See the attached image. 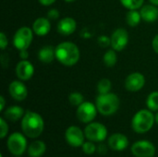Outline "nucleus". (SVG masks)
Listing matches in <instances>:
<instances>
[{"label": "nucleus", "instance_id": "1", "mask_svg": "<svg viewBox=\"0 0 158 157\" xmlns=\"http://www.w3.org/2000/svg\"><path fill=\"white\" fill-rule=\"evenodd\" d=\"M44 129V122L43 118L35 112L27 111L21 120V130L28 138L39 137Z\"/></svg>", "mask_w": 158, "mask_h": 157}, {"label": "nucleus", "instance_id": "2", "mask_svg": "<svg viewBox=\"0 0 158 157\" xmlns=\"http://www.w3.org/2000/svg\"><path fill=\"white\" fill-rule=\"evenodd\" d=\"M56 58L64 66L71 67L80 59V50L71 42H63L56 47Z\"/></svg>", "mask_w": 158, "mask_h": 157}, {"label": "nucleus", "instance_id": "3", "mask_svg": "<svg viewBox=\"0 0 158 157\" xmlns=\"http://www.w3.org/2000/svg\"><path fill=\"white\" fill-rule=\"evenodd\" d=\"M156 121V118L151 110L142 109L138 111L131 120V128L132 130L139 133H146L148 132L154 126Z\"/></svg>", "mask_w": 158, "mask_h": 157}, {"label": "nucleus", "instance_id": "4", "mask_svg": "<svg viewBox=\"0 0 158 157\" xmlns=\"http://www.w3.org/2000/svg\"><path fill=\"white\" fill-rule=\"evenodd\" d=\"M95 105L101 115L111 116L118 111L119 107V99L117 94L112 93L99 94L96 97Z\"/></svg>", "mask_w": 158, "mask_h": 157}, {"label": "nucleus", "instance_id": "5", "mask_svg": "<svg viewBox=\"0 0 158 157\" xmlns=\"http://www.w3.org/2000/svg\"><path fill=\"white\" fill-rule=\"evenodd\" d=\"M85 138L94 143H102L107 137V129L99 122H91L84 129Z\"/></svg>", "mask_w": 158, "mask_h": 157}, {"label": "nucleus", "instance_id": "6", "mask_svg": "<svg viewBox=\"0 0 158 157\" xmlns=\"http://www.w3.org/2000/svg\"><path fill=\"white\" fill-rule=\"evenodd\" d=\"M6 147L13 155L20 156L27 149V140L21 133L14 132L7 138Z\"/></svg>", "mask_w": 158, "mask_h": 157}, {"label": "nucleus", "instance_id": "7", "mask_svg": "<svg viewBox=\"0 0 158 157\" xmlns=\"http://www.w3.org/2000/svg\"><path fill=\"white\" fill-rule=\"evenodd\" d=\"M32 31L28 27H21L16 31L13 37V44L19 51L27 50L32 42Z\"/></svg>", "mask_w": 158, "mask_h": 157}, {"label": "nucleus", "instance_id": "8", "mask_svg": "<svg viewBox=\"0 0 158 157\" xmlns=\"http://www.w3.org/2000/svg\"><path fill=\"white\" fill-rule=\"evenodd\" d=\"M156 146L149 141H138L131 145V151L135 157H154L156 155Z\"/></svg>", "mask_w": 158, "mask_h": 157}, {"label": "nucleus", "instance_id": "9", "mask_svg": "<svg viewBox=\"0 0 158 157\" xmlns=\"http://www.w3.org/2000/svg\"><path fill=\"white\" fill-rule=\"evenodd\" d=\"M97 107L91 102H83L77 108V118L82 123H91L96 117Z\"/></svg>", "mask_w": 158, "mask_h": 157}, {"label": "nucleus", "instance_id": "10", "mask_svg": "<svg viewBox=\"0 0 158 157\" xmlns=\"http://www.w3.org/2000/svg\"><path fill=\"white\" fill-rule=\"evenodd\" d=\"M85 134L84 132L77 126H70L66 130L65 139L69 145L74 148L81 147L84 143Z\"/></svg>", "mask_w": 158, "mask_h": 157}, {"label": "nucleus", "instance_id": "11", "mask_svg": "<svg viewBox=\"0 0 158 157\" xmlns=\"http://www.w3.org/2000/svg\"><path fill=\"white\" fill-rule=\"evenodd\" d=\"M111 46L116 51H122L129 43V33L123 28L117 29L111 35Z\"/></svg>", "mask_w": 158, "mask_h": 157}, {"label": "nucleus", "instance_id": "12", "mask_svg": "<svg viewBox=\"0 0 158 157\" xmlns=\"http://www.w3.org/2000/svg\"><path fill=\"white\" fill-rule=\"evenodd\" d=\"M145 84V78L142 73L139 72H133L125 80V88L129 92H138L143 89V87Z\"/></svg>", "mask_w": 158, "mask_h": 157}, {"label": "nucleus", "instance_id": "13", "mask_svg": "<svg viewBox=\"0 0 158 157\" xmlns=\"http://www.w3.org/2000/svg\"><path fill=\"white\" fill-rule=\"evenodd\" d=\"M8 91H9V94L11 95V97L14 100L19 101V102L25 100L28 95V90L26 86L24 85V83H22L19 81H12L9 84Z\"/></svg>", "mask_w": 158, "mask_h": 157}, {"label": "nucleus", "instance_id": "14", "mask_svg": "<svg viewBox=\"0 0 158 157\" xmlns=\"http://www.w3.org/2000/svg\"><path fill=\"white\" fill-rule=\"evenodd\" d=\"M107 143L113 151L120 152L124 151L128 147L129 140L128 137L122 133H114L108 138Z\"/></svg>", "mask_w": 158, "mask_h": 157}, {"label": "nucleus", "instance_id": "15", "mask_svg": "<svg viewBox=\"0 0 158 157\" xmlns=\"http://www.w3.org/2000/svg\"><path fill=\"white\" fill-rule=\"evenodd\" d=\"M34 73V68L32 64L27 60H21L18 63L16 67L17 77L21 81L30 80Z\"/></svg>", "mask_w": 158, "mask_h": 157}, {"label": "nucleus", "instance_id": "16", "mask_svg": "<svg viewBox=\"0 0 158 157\" xmlns=\"http://www.w3.org/2000/svg\"><path fill=\"white\" fill-rule=\"evenodd\" d=\"M77 28L76 20L72 18L67 17L59 20L57 23V31L62 35L72 34Z\"/></svg>", "mask_w": 158, "mask_h": 157}, {"label": "nucleus", "instance_id": "17", "mask_svg": "<svg viewBox=\"0 0 158 157\" xmlns=\"http://www.w3.org/2000/svg\"><path fill=\"white\" fill-rule=\"evenodd\" d=\"M51 29L50 21L45 18H38L34 20L32 24V30L35 34L39 36H44L46 35Z\"/></svg>", "mask_w": 158, "mask_h": 157}, {"label": "nucleus", "instance_id": "18", "mask_svg": "<svg viewBox=\"0 0 158 157\" xmlns=\"http://www.w3.org/2000/svg\"><path fill=\"white\" fill-rule=\"evenodd\" d=\"M141 17L146 22H154L158 19V8L155 5H145L141 8Z\"/></svg>", "mask_w": 158, "mask_h": 157}, {"label": "nucleus", "instance_id": "19", "mask_svg": "<svg viewBox=\"0 0 158 157\" xmlns=\"http://www.w3.org/2000/svg\"><path fill=\"white\" fill-rule=\"evenodd\" d=\"M24 116V110L18 105H12L7 107L4 112V118L9 121H18Z\"/></svg>", "mask_w": 158, "mask_h": 157}, {"label": "nucleus", "instance_id": "20", "mask_svg": "<svg viewBox=\"0 0 158 157\" xmlns=\"http://www.w3.org/2000/svg\"><path fill=\"white\" fill-rule=\"evenodd\" d=\"M46 151V145L42 141H35L31 143L28 148V155L30 157H41Z\"/></svg>", "mask_w": 158, "mask_h": 157}, {"label": "nucleus", "instance_id": "21", "mask_svg": "<svg viewBox=\"0 0 158 157\" xmlns=\"http://www.w3.org/2000/svg\"><path fill=\"white\" fill-rule=\"evenodd\" d=\"M38 57L43 63H51L56 57V49H54L52 46L46 45L39 51Z\"/></svg>", "mask_w": 158, "mask_h": 157}, {"label": "nucleus", "instance_id": "22", "mask_svg": "<svg viewBox=\"0 0 158 157\" xmlns=\"http://www.w3.org/2000/svg\"><path fill=\"white\" fill-rule=\"evenodd\" d=\"M141 19H142L141 13L138 12L137 10H130L126 16V21L131 27L137 26L140 23Z\"/></svg>", "mask_w": 158, "mask_h": 157}, {"label": "nucleus", "instance_id": "23", "mask_svg": "<svg viewBox=\"0 0 158 157\" xmlns=\"http://www.w3.org/2000/svg\"><path fill=\"white\" fill-rule=\"evenodd\" d=\"M117 59H118V56L116 53V50H108L103 57V61L105 63V65L108 68L114 67L117 63Z\"/></svg>", "mask_w": 158, "mask_h": 157}, {"label": "nucleus", "instance_id": "24", "mask_svg": "<svg viewBox=\"0 0 158 157\" xmlns=\"http://www.w3.org/2000/svg\"><path fill=\"white\" fill-rule=\"evenodd\" d=\"M146 105L151 111H158V92H153L148 95Z\"/></svg>", "mask_w": 158, "mask_h": 157}, {"label": "nucleus", "instance_id": "25", "mask_svg": "<svg viewBox=\"0 0 158 157\" xmlns=\"http://www.w3.org/2000/svg\"><path fill=\"white\" fill-rule=\"evenodd\" d=\"M111 87H112V84L108 79H102L99 81L97 84V91L99 94L107 93H110Z\"/></svg>", "mask_w": 158, "mask_h": 157}, {"label": "nucleus", "instance_id": "26", "mask_svg": "<svg viewBox=\"0 0 158 157\" xmlns=\"http://www.w3.org/2000/svg\"><path fill=\"white\" fill-rule=\"evenodd\" d=\"M144 0H120L121 4L129 10H137L140 8Z\"/></svg>", "mask_w": 158, "mask_h": 157}, {"label": "nucleus", "instance_id": "27", "mask_svg": "<svg viewBox=\"0 0 158 157\" xmlns=\"http://www.w3.org/2000/svg\"><path fill=\"white\" fill-rule=\"evenodd\" d=\"M69 101L71 105L73 106H79L83 103V95L78 92L71 93L69 96Z\"/></svg>", "mask_w": 158, "mask_h": 157}, {"label": "nucleus", "instance_id": "28", "mask_svg": "<svg viewBox=\"0 0 158 157\" xmlns=\"http://www.w3.org/2000/svg\"><path fill=\"white\" fill-rule=\"evenodd\" d=\"M82 151L85 155H92L95 153V151L97 150L96 146L94 145V142H86L82 144Z\"/></svg>", "mask_w": 158, "mask_h": 157}, {"label": "nucleus", "instance_id": "29", "mask_svg": "<svg viewBox=\"0 0 158 157\" xmlns=\"http://www.w3.org/2000/svg\"><path fill=\"white\" fill-rule=\"evenodd\" d=\"M97 43L101 47H107L111 45V39L106 35H101L97 40Z\"/></svg>", "mask_w": 158, "mask_h": 157}, {"label": "nucleus", "instance_id": "30", "mask_svg": "<svg viewBox=\"0 0 158 157\" xmlns=\"http://www.w3.org/2000/svg\"><path fill=\"white\" fill-rule=\"evenodd\" d=\"M0 127H1V139H4L7 135L8 125L3 118H0Z\"/></svg>", "mask_w": 158, "mask_h": 157}, {"label": "nucleus", "instance_id": "31", "mask_svg": "<svg viewBox=\"0 0 158 157\" xmlns=\"http://www.w3.org/2000/svg\"><path fill=\"white\" fill-rule=\"evenodd\" d=\"M7 45V38L4 32L0 33V47L2 50H5V48Z\"/></svg>", "mask_w": 158, "mask_h": 157}, {"label": "nucleus", "instance_id": "32", "mask_svg": "<svg viewBox=\"0 0 158 157\" xmlns=\"http://www.w3.org/2000/svg\"><path fill=\"white\" fill-rule=\"evenodd\" d=\"M47 17L49 19H56L59 17V12L57 9H55V8L50 9L47 13Z\"/></svg>", "mask_w": 158, "mask_h": 157}, {"label": "nucleus", "instance_id": "33", "mask_svg": "<svg viewBox=\"0 0 158 157\" xmlns=\"http://www.w3.org/2000/svg\"><path fill=\"white\" fill-rule=\"evenodd\" d=\"M97 152L99 155H106L107 153V146L104 143H100L97 147Z\"/></svg>", "mask_w": 158, "mask_h": 157}, {"label": "nucleus", "instance_id": "34", "mask_svg": "<svg viewBox=\"0 0 158 157\" xmlns=\"http://www.w3.org/2000/svg\"><path fill=\"white\" fill-rule=\"evenodd\" d=\"M152 46H153L154 51H155L156 54H158V34L154 37L153 42H152Z\"/></svg>", "mask_w": 158, "mask_h": 157}, {"label": "nucleus", "instance_id": "35", "mask_svg": "<svg viewBox=\"0 0 158 157\" xmlns=\"http://www.w3.org/2000/svg\"><path fill=\"white\" fill-rule=\"evenodd\" d=\"M28 56H29V54H28L27 50H21V51H19V57L22 60H27Z\"/></svg>", "mask_w": 158, "mask_h": 157}, {"label": "nucleus", "instance_id": "36", "mask_svg": "<svg viewBox=\"0 0 158 157\" xmlns=\"http://www.w3.org/2000/svg\"><path fill=\"white\" fill-rule=\"evenodd\" d=\"M40 3L44 6H50L56 2V0H39Z\"/></svg>", "mask_w": 158, "mask_h": 157}, {"label": "nucleus", "instance_id": "37", "mask_svg": "<svg viewBox=\"0 0 158 157\" xmlns=\"http://www.w3.org/2000/svg\"><path fill=\"white\" fill-rule=\"evenodd\" d=\"M5 105H6V102H5L4 96H0V111H3L4 110Z\"/></svg>", "mask_w": 158, "mask_h": 157}, {"label": "nucleus", "instance_id": "38", "mask_svg": "<svg viewBox=\"0 0 158 157\" xmlns=\"http://www.w3.org/2000/svg\"><path fill=\"white\" fill-rule=\"evenodd\" d=\"M153 5H155V6H158V0H149Z\"/></svg>", "mask_w": 158, "mask_h": 157}, {"label": "nucleus", "instance_id": "39", "mask_svg": "<svg viewBox=\"0 0 158 157\" xmlns=\"http://www.w3.org/2000/svg\"><path fill=\"white\" fill-rule=\"evenodd\" d=\"M155 118H156V122L158 124V112L156 113V117H155Z\"/></svg>", "mask_w": 158, "mask_h": 157}, {"label": "nucleus", "instance_id": "40", "mask_svg": "<svg viewBox=\"0 0 158 157\" xmlns=\"http://www.w3.org/2000/svg\"><path fill=\"white\" fill-rule=\"evenodd\" d=\"M64 1H66V2H68V3H71V2H74L75 0H64Z\"/></svg>", "mask_w": 158, "mask_h": 157}, {"label": "nucleus", "instance_id": "41", "mask_svg": "<svg viewBox=\"0 0 158 157\" xmlns=\"http://www.w3.org/2000/svg\"><path fill=\"white\" fill-rule=\"evenodd\" d=\"M16 157H20V156H16Z\"/></svg>", "mask_w": 158, "mask_h": 157}]
</instances>
